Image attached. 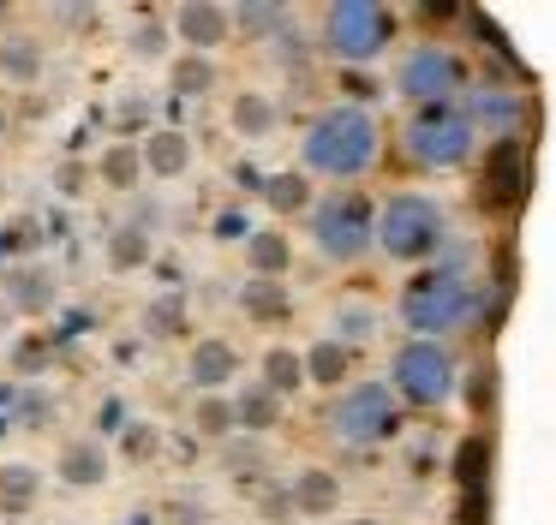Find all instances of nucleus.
Listing matches in <instances>:
<instances>
[{
  "instance_id": "7ed1b4c3",
  "label": "nucleus",
  "mask_w": 556,
  "mask_h": 525,
  "mask_svg": "<svg viewBox=\"0 0 556 525\" xmlns=\"http://www.w3.org/2000/svg\"><path fill=\"white\" fill-rule=\"evenodd\" d=\"M305 233L312 251L336 269H353L365 251H377V203L365 191H329L305 209Z\"/></svg>"
},
{
  "instance_id": "0eeeda50",
  "label": "nucleus",
  "mask_w": 556,
  "mask_h": 525,
  "mask_svg": "<svg viewBox=\"0 0 556 525\" xmlns=\"http://www.w3.org/2000/svg\"><path fill=\"white\" fill-rule=\"evenodd\" d=\"M389 42H395V12L383 0H329L324 7V48L341 66H365L389 54Z\"/></svg>"
},
{
  "instance_id": "4468645a",
  "label": "nucleus",
  "mask_w": 556,
  "mask_h": 525,
  "mask_svg": "<svg viewBox=\"0 0 556 525\" xmlns=\"http://www.w3.org/2000/svg\"><path fill=\"white\" fill-rule=\"evenodd\" d=\"M138 155H144L150 179H180L186 167H192V138H186L180 126H162V131H150V138L138 143Z\"/></svg>"
},
{
  "instance_id": "f3484780",
  "label": "nucleus",
  "mask_w": 556,
  "mask_h": 525,
  "mask_svg": "<svg viewBox=\"0 0 556 525\" xmlns=\"http://www.w3.org/2000/svg\"><path fill=\"white\" fill-rule=\"evenodd\" d=\"M7 298H13L18 317H42V310H54V274L42 269V262L7 269Z\"/></svg>"
},
{
  "instance_id": "9d476101",
  "label": "nucleus",
  "mask_w": 556,
  "mask_h": 525,
  "mask_svg": "<svg viewBox=\"0 0 556 525\" xmlns=\"http://www.w3.org/2000/svg\"><path fill=\"white\" fill-rule=\"evenodd\" d=\"M168 24H174V36H180L186 54H204V60L233 36V12L216 7V0H186V7H174Z\"/></svg>"
},
{
  "instance_id": "4c0bfd02",
  "label": "nucleus",
  "mask_w": 556,
  "mask_h": 525,
  "mask_svg": "<svg viewBox=\"0 0 556 525\" xmlns=\"http://www.w3.org/2000/svg\"><path fill=\"white\" fill-rule=\"evenodd\" d=\"M348 525H383V520H348Z\"/></svg>"
},
{
  "instance_id": "1a4fd4ad",
  "label": "nucleus",
  "mask_w": 556,
  "mask_h": 525,
  "mask_svg": "<svg viewBox=\"0 0 556 525\" xmlns=\"http://www.w3.org/2000/svg\"><path fill=\"white\" fill-rule=\"evenodd\" d=\"M460 84H467V60L443 42H419L401 54L395 66V90L407 95L413 107H431V102H460Z\"/></svg>"
},
{
  "instance_id": "58836bf2",
  "label": "nucleus",
  "mask_w": 556,
  "mask_h": 525,
  "mask_svg": "<svg viewBox=\"0 0 556 525\" xmlns=\"http://www.w3.org/2000/svg\"><path fill=\"white\" fill-rule=\"evenodd\" d=\"M0 30H7V7H0Z\"/></svg>"
},
{
  "instance_id": "a211bd4d",
  "label": "nucleus",
  "mask_w": 556,
  "mask_h": 525,
  "mask_svg": "<svg viewBox=\"0 0 556 525\" xmlns=\"http://www.w3.org/2000/svg\"><path fill=\"white\" fill-rule=\"evenodd\" d=\"M300 358H305V382H312V388H341V382L353 376V353L341 341H329V334H317Z\"/></svg>"
},
{
  "instance_id": "2eb2a0df",
  "label": "nucleus",
  "mask_w": 556,
  "mask_h": 525,
  "mask_svg": "<svg viewBox=\"0 0 556 525\" xmlns=\"http://www.w3.org/2000/svg\"><path fill=\"white\" fill-rule=\"evenodd\" d=\"M245 262H252V281H281L293 269V239L281 227H257L245 233Z\"/></svg>"
},
{
  "instance_id": "e433bc0d",
  "label": "nucleus",
  "mask_w": 556,
  "mask_h": 525,
  "mask_svg": "<svg viewBox=\"0 0 556 525\" xmlns=\"http://www.w3.org/2000/svg\"><path fill=\"white\" fill-rule=\"evenodd\" d=\"M7 126H13V114H7V102H0V138H7Z\"/></svg>"
},
{
  "instance_id": "bb28decb",
  "label": "nucleus",
  "mask_w": 556,
  "mask_h": 525,
  "mask_svg": "<svg viewBox=\"0 0 556 525\" xmlns=\"http://www.w3.org/2000/svg\"><path fill=\"white\" fill-rule=\"evenodd\" d=\"M240 310L252 322H281L293 310V298H288V286H281V281H245L240 286Z\"/></svg>"
},
{
  "instance_id": "c9c22d12",
  "label": "nucleus",
  "mask_w": 556,
  "mask_h": 525,
  "mask_svg": "<svg viewBox=\"0 0 556 525\" xmlns=\"http://www.w3.org/2000/svg\"><path fill=\"white\" fill-rule=\"evenodd\" d=\"M132 54H144V60H156V54H162V24H156V18L132 30Z\"/></svg>"
},
{
  "instance_id": "72a5a7b5",
  "label": "nucleus",
  "mask_w": 556,
  "mask_h": 525,
  "mask_svg": "<svg viewBox=\"0 0 556 525\" xmlns=\"http://www.w3.org/2000/svg\"><path fill=\"white\" fill-rule=\"evenodd\" d=\"M37 245V221H7L0 227V257H18V251Z\"/></svg>"
},
{
  "instance_id": "a19ab883",
  "label": "nucleus",
  "mask_w": 556,
  "mask_h": 525,
  "mask_svg": "<svg viewBox=\"0 0 556 525\" xmlns=\"http://www.w3.org/2000/svg\"><path fill=\"white\" fill-rule=\"evenodd\" d=\"M54 525H73V520H54Z\"/></svg>"
},
{
  "instance_id": "c85d7f7f",
  "label": "nucleus",
  "mask_w": 556,
  "mask_h": 525,
  "mask_svg": "<svg viewBox=\"0 0 556 525\" xmlns=\"http://www.w3.org/2000/svg\"><path fill=\"white\" fill-rule=\"evenodd\" d=\"M97 174H102V185H109V191H132L138 179H144V155H138V143H109Z\"/></svg>"
},
{
  "instance_id": "4be33fe9",
  "label": "nucleus",
  "mask_w": 556,
  "mask_h": 525,
  "mask_svg": "<svg viewBox=\"0 0 556 525\" xmlns=\"http://www.w3.org/2000/svg\"><path fill=\"white\" fill-rule=\"evenodd\" d=\"M228 126L240 131V138H269V131H276V102H269L264 90H240L228 107Z\"/></svg>"
},
{
  "instance_id": "dca6fc26",
  "label": "nucleus",
  "mask_w": 556,
  "mask_h": 525,
  "mask_svg": "<svg viewBox=\"0 0 556 525\" xmlns=\"http://www.w3.org/2000/svg\"><path fill=\"white\" fill-rule=\"evenodd\" d=\"M54 477H61L66 489H97L102 477H109V448H102V441H66L61 460H54Z\"/></svg>"
},
{
  "instance_id": "ddd939ff",
  "label": "nucleus",
  "mask_w": 556,
  "mask_h": 525,
  "mask_svg": "<svg viewBox=\"0 0 556 525\" xmlns=\"http://www.w3.org/2000/svg\"><path fill=\"white\" fill-rule=\"evenodd\" d=\"M233 376H240V353H233L222 334H204V341L186 353V382H192L198 394H222Z\"/></svg>"
},
{
  "instance_id": "393cba45",
  "label": "nucleus",
  "mask_w": 556,
  "mask_h": 525,
  "mask_svg": "<svg viewBox=\"0 0 556 525\" xmlns=\"http://www.w3.org/2000/svg\"><path fill=\"white\" fill-rule=\"evenodd\" d=\"M257 370H264V388L276 394V400H288V394L305 388V358L293 353V346H269Z\"/></svg>"
},
{
  "instance_id": "ea45409f",
  "label": "nucleus",
  "mask_w": 556,
  "mask_h": 525,
  "mask_svg": "<svg viewBox=\"0 0 556 525\" xmlns=\"http://www.w3.org/2000/svg\"><path fill=\"white\" fill-rule=\"evenodd\" d=\"M0 203H7V179H0Z\"/></svg>"
},
{
  "instance_id": "2f4dec72",
  "label": "nucleus",
  "mask_w": 556,
  "mask_h": 525,
  "mask_svg": "<svg viewBox=\"0 0 556 525\" xmlns=\"http://www.w3.org/2000/svg\"><path fill=\"white\" fill-rule=\"evenodd\" d=\"M264 203H269V209H281V215L312 209V179H305V174H269L264 179Z\"/></svg>"
},
{
  "instance_id": "6e6552de",
  "label": "nucleus",
  "mask_w": 556,
  "mask_h": 525,
  "mask_svg": "<svg viewBox=\"0 0 556 525\" xmlns=\"http://www.w3.org/2000/svg\"><path fill=\"white\" fill-rule=\"evenodd\" d=\"M401 430V400L389 382H348L329 406V436L348 448H383Z\"/></svg>"
},
{
  "instance_id": "7c9ffc66",
  "label": "nucleus",
  "mask_w": 556,
  "mask_h": 525,
  "mask_svg": "<svg viewBox=\"0 0 556 525\" xmlns=\"http://www.w3.org/2000/svg\"><path fill=\"white\" fill-rule=\"evenodd\" d=\"M168 84H174L180 102H198V95H210V84H216V66H210L204 54H180L174 72H168Z\"/></svg>"
},
{
  "instance_id": "473e14b6",
  "label": "nucleus",
  "mask_w": 556,
  "mask_h": 525,
  "mask_svg": "<svg viewBox=\"0 0 556 525\" xmlns=\"http://www.w3.org/2000/svg\"><path fill=\"white\" fill-rule=\"evenodd\" d=\"M281 24H288L281 7H240L233 12V30H245V36H269V30H281Z\"/></svg>"
},
{
  "instance_id": "20e7f679",
  "label": "nucleus",
  "mask_w": 556,
  "mask_h": 525,
  "mask_svg": "<svg viewBox=\"0 0 556 525\" xmlns=\"http://www.w3.org/2000/svg\"><path fill=\"white\" fill-rule=\"evenodd\" d=\"M472 150H479V131H472L460 102L413 107L407 126H401V155L413 167H425V174H455V167L472 162Z\"/></svg>"
},
{
  "instance_id": "f704fd0d",
  "label": "nucleus",
  "mask_w": 556,
  "mask_h": 525,
  "mask_svg": "<svg viewBox=\"0 0 556 525\" xmlns=\"http://www.w3.org/2000/svg\"><path fill=\"white\" fill-rule=\"evenodd\" d=\"M144 329L180 334V298H162V305H150V310H144Z\"/></svg>"
},
{
  "instance_id": "6ab92c4d",
  "label": "nucleus",
  "mask_w": 556,
  "mask_h": 525,
  "mask_svg": "<svg viewBox=\"0 0 556 525\" xmlns=\"http://www.w3.org/2000/svg\"><path fill=\"white\" fill-rule=\"evenodd\" d=\"M49 66V48L37 36H0V78L7 84H37Z\"/></svg>"
},
{
  "instance_id": "f257e3e1",
  "label": "nucleus",
  "mask_w": 556,
  "mask_h": 525,
  "mask_svg": "<svg viewBox=\"0 0 556 525\" xmlns=\"http://www.w3.org/2000/svg\"><path fill=\"white\" fill-rule=\"evenodd\" d=\"M383 162V126L371 119V107L336 102L305 126L300 138V174L305 179H365Z\"/></svg>"
},
{
  "instance_id": "aec40b11",
  "label": "nucleus",
  "mask_w": 556,
  "mask_h": 525,
  "mask_svg": "<svg viewBox=\"0 0 556 525\" xmlns=\"http://www.w3.org/2000/svg\"><path fill=\"white\" fill-rule=\"evenodd\" d=\"M42 501V472L25 460H7L0 465V513H30Z\"/></svg>"
},
{
  "instance_id": "423d86ee",
  "label": "nucleus",
  "mask_w": 556,
  "mask_h": 525,
  "mask_svg": "<svg viewBox=\"0 0 556 525\" xmlns=\"http://www.w3.org/2000/svg\"><path fill=\"white\" fill-rule=\"evenodd\" d=\"M389 388H395V400L413 406V412H437V406H448L460 388L455 353H448L443 341H401L395 358H389Z\"/></svg>"
},
{
  "instance_id": "f8f14e48",
  "label": "nucleus",
  "mask_w": 556,
  "mask_h": 525,
  "mask_svg": "<svg viewBox=\"0 0 556 525\" xmlns=\"http://www.w3.org/2000/svg\"><path fill=\"white\" fill-rule=\"evenodd\" d=\"M460 107H467L472 131H491V138H515L520 114H527V102H520L515 90H503V84H479Z\"/></svg>"
},
{
  "instance_id": "c756f323",
  "label": "nucleus",
  "mask_w": 556,
  "mask_h": 525,
  "mask_svg": "<svg viewBox=\"0 0 556 525\" xmlns=\"http://www.w3.org/2000/svg\"><path fill=\"white\" fill-rule=\"evenodd\" d=\"M192 430H198V436H210V441L233 436V400H228V394H198V400H192Z\"/></svg>"
},
{
  "instance_id": "b1692460",
  "label": "nucleus",
  "mask_w": 556,
  "mask_h": 525,
  "mask_svg": "<svg viewBox=\"0 0 556 525\" xmlns=\"http://www.w3.org/2000/svg\"><path fill=\"white\" fill-rule=\"evenodd\" d=\"M276 418H281V400L264 388V382H252V388H240L233 394V430H276Z\"/></svg>"
},
{
  "instance_id": "a878e982",
  "label": "nucleus",
  "mask_w": 556,
  "mask_h": 525,
  "mask_svg": "<svg viewBox=\"0 0 556 525\" xmlns=\"http://www.w3.org/2000/svg\"><path fill=\"white\" fill-rule=\"evenodd\" d=\"M144 262H150V227L144 221L114 227V233H109V269L114 274H132V269H144Z\"/></svg>"
},
{
  "instance_id": "39448f33",
  "label": "nucleus",
  "mask_w": 556,
  "mask_h": 525,
  "mask_svg": "<svg viewBox=\"0 0 556 525\" xmlns=\"http://www.w3.org/2000/svg\"><path fill=\"white\" fill-rule=\"evenodd\" d=\"M443 245H448V215H443V203L425 197V191H401V197H389L383 209H377V251H383L389 262L425 269V262H437Z\"/></svg>"
},
{
  "instance_id": "f03ea898",
  "label": "nucleus",
  "mask_w": 556,
  "mask_h": 525,
  "mask_svg": "<svg viewBox=\"0 0 556 525\" xmlns=\"http://www.w3.org/2000/svg\"><path fill=\"white\" fill-rule=\"evenodd\" d=\"M472 298H479V286H472L467 262L448 257V262L413 269L407 286H401V298H395V310H401L413 341H437L443 329H455V322L472 317Z\"/></svg>"
},
{
  "instance_id": "9b49d317",
  "label": "nucleus",
  "mask_w": 556,
  "mask_h": 525,
  "mask_svg": "<svg viewBox=\"0 0 556 525\" xmlns=\"http://www.w3.org/2000/svg\"><path fill=\"white\" fill-rule=\"evenodd\" d=\"M527 197V143L520 138H496L484 155V203L496 209H515Z\"/></svg>"
},
{
  "instance_id": "5701e85b",
  "label": "nucleus",
  "mask_w": 556,
  "mask_h": 525,
  "mask_svg": "<svg viewBox=\"0 0 556 525\" xmlns=\"http://www.w3.org/2000/svg\"><path fill=\"white\" fill-rule=\"evenodd\" d=\"M341 501V477L324 472V465H305L300 477H293V508L300 513H329Z\"/></svg>"
},
{
  "instance_id": "cd10ccee",
  "label": "nucleus",
  "mask_w": 556,
  "mask_h": 525,
  "mask_svg": "<svg viewBox=\"0 0 556 525\" xmlns=\"http://www.w3.org/2000/svg\"><path fill=\"white\" fill-rule=\"evenodd\" d=\"M377 334V310L365 305V298H348V305H336V317H329V341H341L353 353L359 341H371Z\"/></svg>"
},
{
  "instance_id": "412c9836",
  "label": "nucleus",
  "mask_w": 556,
  "mask_h": 525,
  "mask_svg": "<svg viewBox=\"0 0 556 525\" xmlns=\"http://www.w3.org/2000/svg\"><path fill=\"white\" fill-rule=\"evenodd\" d=\"M455 484L460 496H491V441L484 436H467L455 453Z\"/></svg>"
}]
</instances>
